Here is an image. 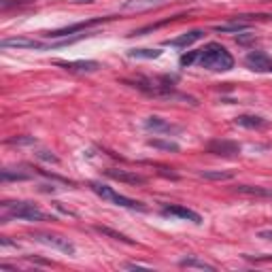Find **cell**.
Instances as JSON below:
<instances>
[{
    "mask_svg": "<svg viewBox=\"0 0 272 272\" xmlns=\"http://www.w3.org/2000/svg\"><path fill=\"white\" fill-rule=\"evenodd\" d=\"M198 64L206 70L223 73V70L234 68V57L226 47H221L219 43H208L204 49L198 51Z\"/></svg>",
    "mask_w": 272,
    "mask_h": 272,
    "instance_id": "cell-1",
    "label": "cell"
},
{
    "mask_svg": "<svg viewBox=\"0 0 272 272\" xmlns=\"http://www.w3.org/2000/svg\"><path fill=\"white\" fill-rule=\"evenodd\" d=\"M3 208L7 213V217L13 219H23V221H53V217H49L47 213H43L34 202H3Z\"/></svg>",
    "mask_w": 272,
    "mask_h": 272,
    "instance_id": "cell-2",
    "label": "cell"
},
{
    "mask_svg": "<svg viewBox=\"0 0 272 272\" xmlns=\"http://www.w3.org/2000/svg\"><path fill=\"white\" fill-rule=\"evenodd\" d=\"M92 187V192L94 194H98L102 200H109V202L117 204V206H124V208H138V210H145V204L143 202H138V200H132V198H128V196H122V194H117L115 189H111L109 185H102V183H89Z\"/></svg>",
    "mask_w": 272,
    "mask_h": 272,
    "instance_id": "cell-3",
    "label": "cell"
},
{
    "mask_svg": "<svg viewBox=\"0 0 272 272\" xmlns=\"http://www.w3.org/2000/svg\"><path fill=\"white\" fill-rule=\"evenodd\" d=\"M32 240L37 243H43L47 247H51V249H57L62 253H68V255H75V245L70 243L68 238H64V236H57V234H49V232H32L30 234Z\"/></svg>",
    "mask_w": 272,
    "mask_h": 272,
    "instance_id": "cell-4",
    "label": "cell"
},
{
    "mask_svg": "<svg viewBox=\"0 0 272 272\" xmlns=\"http://www.w3.org/2000/svg\"><path fill=\"white\" fill-rule=\"evenodd\" d=\"M111 19V17H94V19H85V21H79V23H73V26H66V28H60V30H51L47 32L45 37L47 39H62V37H68V34H75V32H85L87 28H94L98 23Z\"/></svg>",
    "mask_w": 272,
    "mask_h": 272,
    "instance_id": "cell-5",
    "label": "cell"
},
{
    "mask_svg": "<svg viewBox=\"0 0 272 272\" xmlns=\"http://www.w3.org/2000/svg\"><path fill=\"white\" fill-rule=\"evenodd\" d=\"M206 151L213 153V156H221V158H234L240 153V145L234 143V140H210V143L206 145Z\"/></svg>",
    "mask_w": 272,
    "mask_h": 272,
    "instance_id": "cell-6",
    "label": "cell"
},
{
    "mask_svg": "<svg viewBox=\"0 0 272 272\" xmlns=\"http://www.w3.org/2000/svg\"><path fill=\"white\" fill-rule=\"evenodd\" d=\"M145 128L149 130V132H153V134H176V132H181L179 126H174V124L162 119V117H156V115L147 117Z\"/></svg>",
    "mask_w": 272,
    "mask_h": 272,
    "instance_id": "cell-7",
    "label": "cell"
},
{
    "mask_svg": "<svg viewBox=\"0 0 272 272\" xmlns=\"http://www.w3.org/2000/svg\"><path fill=\"white\" fill-rule=\"evenodd\" d=\"M104 174L109 176V179H113V181H122V183H128V185H143V183H147V179L143 174H136V172H130V170L106 168Z\"/></svg>",
    "mask_w": 272,
    "mask_h": 272,
    "instance_id": "cell-8",
    "label": "cell"
},
{
    "mask_svg": "<svg viewBox=\"0 0 272 272\" xmlns=\"http://www.w3.org/2000/svg\"><path fill=\"white\" fill-rule=\"evenodd\" d=\"M3 49H47V45H43L41 41L34 39H23V37H15V39H5L0 43Z\"/></svg>",
    "mask_w": 272,
    "mask_h": 272,
    "instance_id": "cell-9",
    "label": "cell"
},
{
    "mask_svg": "<svg viewBox=\"0 0 272 272\" xmlns=\"http://www.w3.org/2000/svg\"><path fill=\"white\" fill-rule=\"evenodd\" d=\"M245 66L255 70V73H266V70L272 68V60L262 51H251L249 55L245 57Z\"/></svg>",
    "mask_w": 272,
    "mask_h": 272,
    "instance_id": "cell-10",
    "label": "cell"
},
{
    "mask_svg": "<svg viewBox=\"0 0 272 272\" xmlns=\"http://www.w3.org/2000/svg\"><path fill=\"white\" fill-rule=\"evenodd\" d=\"M162 215H166V217H179V219H187V221H192V223H202V217H200L196 210H192V208H185V206H179V204L164 206Z\"/></svg>",
    "mask_w": 272,
    "mask_h": 272,
    "instance_id": "cell-11",
    "label": "cell"
},
{
    "mask_svg": "<svg viewBox=\"0 0 272 272\" xmlns=\"http://www.w3.org/2000/svg\"><path fill=\"white\" fill-rule=\"evenodd\" d=\"M57 66H62L64 70H68V73H96V70L100 68L98 62H92V60H79V62H55Z\"/></svg>",
    "mask_w": 272,
    "mask_h": 272,
    "instance_id": "cell-12",
    "label": "cell"
},
{
    "mask_svg": "<svg viewBox=\"0 0 272 272\" xmlns=\"http://www.w3.org/2000/svg\"><path fill=\"white\" fill-rule=\"evenodd\" d=\"M234 124L240 126V128H247V130H262L268 126V122L259 115H238L234 119Z\"/></svg>",
    "mask_w": 272,
    "mask_h": 272,
    "instance_id": "cell-13",
    "label": "cell"
},
{
    "mask_svg": "<svg viewBox=\"0 0 272 272\" xmlns=\"http://www.w3.org/2000/svg\"><path fill=\"white\" fill-rule=\"evenodd\" d=\"M202 37H204L202 30H192V32H185V34H181V37H176V39L166 41V45L168 47H189V45H194L196 41H200Z\"/></svg>",
    "mask_w": 272,
    "mask_h": 272,
    "instance_id": "cell-14",
    "label": "cell"
},
{
    "mask_svg": "<svg viewBox=\"0 0 272 272\" xmlns=\"http://www.w3.org/2000/svg\"><path fill=\"white\" fill-rule=\"evenodd\" d=\"M236 192L251 198H270L272 200V187H259V185H236Z\"/></svg>",
    "mask_w": 272,
    "mask_h": 272,
    "instance_id": "cell-15",
    "label": "cell"
},
{
    "mask_svg": "<svg viewBox=\"0 0 272 272\" xmlns=\"http://www.w3.org/2000/svg\"><path fill=\"white\" fill-rule=\"evenodd\" d=\"M249 26H251L249 21H240V19H236V21L217 23V26H215V32H223V34H238V32L249 30Z\"/></svg>",
    "mask_w": 272,
    "mask_h": 272,
    "instance_id": "cell-16",
    "label": "cell"
},
{
    "mask_svg": "<svg viewBox=\"0 0 272 272\" xmlns=\"http://www.w3.org/2000/svg\"><path fill=\"white\" fill-rule=\"evenodd\" d=\"M160 55H162L160 49H130L128 51V57H132V60H156Z\"/></svg>",
    "mask_w": 272,
    "mask_h": 272,
    "instance_id": "cell-17",
    "label": "cell"
},
{
    "mask_svg": "<svg viewBox=\"0 0 272 272\" xmlns=\"http://www.w3.org/2000/svg\"><path fill=\"white\" fill-rule=\"evenodd\" d=\"M181 268H198V270H208V272H215V266L213 264H206L202 262V259H198V257H185L179 262Z\"/></svg>",
    "mask_w": 272,
    "mask_h": 272,
    "instance_id": "cell-18",
    "label": "cell"
},
{
    "mask_svg": "<svg viewBox=\"0 0 272 272\" xmlns=\"http://www.w3.org/2000/svg\"><path fill=\"white\" fill-rule=\"evenodd\" d=\"M160 0H126L122 11H143V9H149L153 5H158Z\"/></svg>",
    "mask_w": 272,
    "mask_h": 272,
    "instance_id": "cell-19",
    "label": "cell"
},
{
    "mask_svg": "<svg viewBox=\"0 0 272 272\" xmlns=\"http://www.w3.org/2000/svg\"><path fill=\"white\" fill-rule=\"evenodd\" d=\"M200 176L206 181H228V179H232V172H228V170H202Z\"/></svg>",
    "mask_w": 272,
    "mask_h": 272,
    "instance_id": "cell-20",
    "label": "cell"
},
{
    "mask_svg": "<svg viewBox=\"0 0 272 272\" xmlns=\"http://www.w3.org/2000/svg\"><path fill=\"white\" fill-rule=\"evenodd\" d=\"M96 232H98V234H104V236H111L113 240H119V243H126V245H134L132 238H128L126 234H119V232H115V230H111V228H102V226H98Z\"/></svg>",
    "mask_w": 272,
    "mask_h": 272,
    "instance_id": "cell-21",
    "label": "cell"
},
{
    "mask_svg": "<svg viewBox=\"0 0 272 272\" xmlns=\"http://www.w3.org/2000/svg\"><path fill=\"white\" fill-rule=\"evenodd\" d=\"M147 145H149V147H153V149H164V151H179V145H176V143H172V140H160V138H151Z\"/></svg>",
    "mask_w": 272,
    "mask_h": 272,
    "instance_id": "cell-22",
    "label": "cell"
},
{
    "mask_svg": "<svg viewBox=\"0 0 272 272\" xmlns=\"http://www.w3.org/2000/svg\"><path fill=\"white\" fill-rule=\"evenodd\" d=\"M3 181H28L30 179V174H26V172H11L9 168L7 170H3Z\"/></svg>",
    "mask_w": 272,
    "mask_h": 272,
    "instance_id": "cell-23",
    "label": "cell"
},
{
    "mask_svg": "<svg viewBox=\"0 0 272 272\" xmlns=\"http://www.w3.org/2000/svg\"><path fill=\"white\" fill-rule=\"evenodd\" d=\"M196 62H198V51H189V53L181 55V60H179L181 66H192V64H196Z\"/></svg>",
    "mask_w": 272,
    "mask_h": 272,
    "instance_id": "cell-24",
    "label": "cell"
},
{
    "mask_svg": "<svg viewBox=\"0 0 272 272\" xmlns=\"http://www.w3.org/2000/svg\"><path fill=\"white\" fill-rule=\"evenodd\" d=\"M37 158H41V160H45V162H51V164H57L60 160H57L51 151H45V149H41V151H37Z\"/></svg>",
    "mask_w": 272,
    "mask_h": 272,
    "instance_id": "cell-25",
    "label": "cell"
},
{
    "mask_svg": "<svg viewBox=\"0 0 272 272\" xmlns=\"http://www.w3.org/2000/svg\"><path fill=\"white\" fill-rule=\"evenodd\" d=\"M9 143H11V145H32L34 138H11Z\"/></svg>",
    "mask_w": 272,
    "mask_h": 272,
    "instance_id": "cell-26",
    "label": "cell"
},
{
    "mask_svg": "<svg viewBox=\"0 0 272 272\" xmlns=\"http://www.w3.org/2000/svg\"><path fill=\"white\" fill-rule=\"evenodd\" d=\"M257 238H262V240H272V230H262V232H257Z\"/></svg>",
    "mask_w": 272,
    "mask_h": 272,
    "instance_id": "cell-27",
    "label": "cell"
},
{
    "mask_svg": "<svg viewBox=\"0 0 272 272\" xmlns=\"http://www.w3.org/2000/svg\"><path fill=\"white\" fill-rule=\"evenodd\" d=\"M255 262H272V255H264V257H253Z\"/></svg>",
    "mask_w": 272,
    "mask_h": 272,
    "instance_id": "cell-28",
    "label": "cell"
},
{
    "mask_svg": "<svg viewBox=\"0 0 272 272\" xmlns=\"http://www.w3.org/2000/svg\"><path fill=\"white\" fill-rule=\"evenodd\" d=\"M73 3H94V0H73Z\"/></svg>",
    "mask_w": 272,
    "mask_h": 272,
    "instance_id": "cell-29",
    "label": "cell"
},
{
    "mask_svg": "<svg viewBox=\"0 0 272 272\" xmlns=\"http://www.w3.org/2000/svg\"><path fill=\"white\" fill-rule=\"evenodd\" d=\"M270 70H272V68H270Z\"/></svg>",
    "mask_w": 272,
    "mask_h": 272,
    "instance_id": "cell-30",
    "label": "cell"
}]
</instances>
